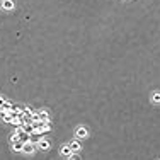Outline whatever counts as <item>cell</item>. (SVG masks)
<instances>
[{"mask_svg": "<svg viewBox=\"0 0 160 160\" xmlns=\"http://www.w3.org/2000/svg\"><path fill=\"white\" fill-rule=\"evenodd\" d=\"M87 135H89V131H87V128H84V126H80V128H77V131H75V138L82 140V138H87Z\"/></svg>", "mask_w": 160, "mask_h": 160, "instance_id": "1", "label": "cell"}, {"mask_svg": "<svg viewBox=\"0 0 160 160\" xmlns=\"http://www.w3.org/2000/svg\"><path fill=\"white\" fill-rule=\"evenodd\" d=\"M39 113V121H50V114L48 111H38Z\"/></svg>", "mask_w": 160, "mask_h": 160, "instance_id": "12", "label": "cell"}, {"mask_svg": "<svg viewBox=\"0 0 160 160\" xmlns=\"http://www.w3.org/2000/svg\"><path fill=\"white\" fill-rule=\"evenodd\" d=\"M24 111V107L22 106H19V104H12V109H10V113L12 114H15V116H19V114Z\"/></svg>", "mask_w": 160, "mask_h": 160, "instance_id": "7", "label": "cell"}, {"mask_svg": "<svg viewBox=\"0 0 160 160\" xmlns=\"http://www.w3.org/2000/svg\"><path fill=\"white\" fill-rule=\"evenodd\" d=\"M33 121H39V113H36V111L33 113V116H31V123H33Z\"/></svg>", "mask_w": 160, "mask_h": 160, "instance_id": "15", "label": "cell"}, {"mask_svg": "<svg viewBox=\"0 0 160 160\" xmlns=\"http://www.w3.org/2000/svg\"><path fill=\"white\" fill-rule=\"evenodd\" d=\"M17 136H19V140H21L22 143L29 142V138H31V135H29V133H26L24 130H21V131H19V133H17Z\"/></svg>", "mask_w": 160, "mask_h": 160, "instance_id": "4", "label": "cell"}, {"mask_svg": "<svg viewBox=\"0 0 160 160\" xmlns=\"http://www.w3.org/2000/svg\"><path fill=\"white\" fill-rule=\"evenodd\" d=\"M2 7L5 10H12L14 9V0H2Z\"/></svg>", "mask_w": 160, "mask_h": 160, "instance_id": "8", "label": "cell"}, {"mask_svg": "<svg viewBox=\"0 0 160 160\" xmlns=\"http://www.w3.org/2000/svg\"><path fill=\"white\" fill-rule=\"evenodd\" d=\"M22 146H24V143H22L21 140H17V142L12 143V148H14L15 152H22Z\"/></svg>", "mask_w": 160, "mask_h": 160, "instance_id": "10", "label": "cell"}, {"mask_svg": "<svg viewBox=\"0 0 160 160\" xmlns=\"http://www.w3.org/2000/svg\"><path fill=\"white\" fill-rule=\"evenodd\" d=\"M152 101H153V102H157V104H158V102H160V92H155V94L152 95Z\"/></svg>", "mask_w": 160, "mask_h": 160, "instance_id": "14", "label": "cell"}, {"mask_svg": "<svg viewBox=\"0 0 160 160\" xmlns=\"http://www.w3.org/2000/svg\"><path fill=\"white\" fill-rule=\"evenodd\" d=\"M50 130H51L50 121H41V128H39V131H41V133H48Z\"/></svg>", "mask_w": 160, "mask_h": 160, "instance_id": "9", "label": "cell"}, {"mask_svg": "<svg viewBox=\"0 0 160 160\" xmlns=\"http://www.w3.org/2000/svg\"><path fill=\"white\" fill-rule=\"evenodd\" d=\"M60 152H62L63 157H68V158H72V155H73V152H72V148H70V145H65L62 150H60Z\"/></svg>", "mask_w": 160, "mask_h": 160, "instance_id": "6", "label": "cell"}, {"mask_svg": "<svg viewBox=\"0 0 160 160\" xmlns=\"http://www.w3.org/2000/svg\"><path fill=\"white\" fill-rule=\"evenodd\" d=\"M70 148H72V152L73 153H77V152H80L82 150V145H80V140L78 138H75L72 143H70Z\"/></svg>", "mask_w": 160, "mask_h": 160, "instance_id": "3", "label": "cell"}, {"mask_svg": "<svg viewBox=\"0 0 160 160\" xmlns=\"http://www.w3.org/2000/svg\"><path fill=\"white\" fill-rule=\"evenodd\" d=\"M10 109H12V104H10V102H4V106L0 107V111H2V113H10Z\"/></svg>", "mask_w": 160, "mask_h": 160, "instance_id": "13", "label": "cell"}, {"mask_svg": "<svg viewBox=\"0 0 160 160\" xmlns=\"http://www.w3.org/2000/svg\"><path fill=\"white\" fill-rule=\"evenodd\" d=\"M22 130H24L26 133H29V135H31V133L34 131V126H33V123H26V124H22Z\"/></svg>", "mask_w": 160, "mask_h": 160, "instance_id": "11", "label": "cell"}, {"mask_svg": "<svg viewBox=\"0 0 160 160\" xmlns=\"http://www.w3.org/2000/svg\"><path fill=\"white\" fill-rule=\"evenodd\" d=\"M38 146H39L43 152H46V150H50V142H48L46 138H41L39 140V143H38Z\"/></svg>", "mask_w": 160, "mask_h": 160, "instance_id": "5", "label": "cell"}, {"mask_svg": "<svg viewBox=\"0 0 160 160\" xmlns=\"http://www.w3.org/2000/svg\"><path fill=\"white\" fill-rule=\"evenodd\" d=\"M4 102H5V99H4V97H0V107L4 106Z\"/></svg>", "mask_w": 160, "mask_h": 160, "instance_id": "16", "label": "cell"}, {"mask_svg": "<svg viewBox=\"0 0 160 160\" xmlns=\"http://www.w3.org/2000/svg\"><path fill=\"white\" fill-rule=\"evenodd\" d=\"M36 146H38V145H34V143L26 142V143H24V146H22V152H24V153H34Z\"/></svg>", "mask_w": 160, "mask_h": 160, "instance_id": "2", "label": "cell"}]
</instances>
